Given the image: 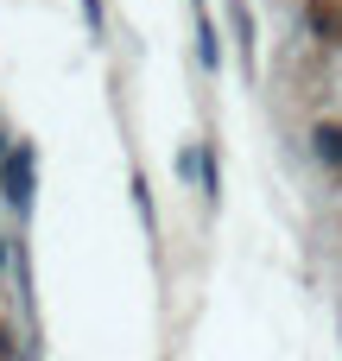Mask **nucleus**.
Returning a JSON list of instances; mask_svg holds the SVG:
<instances>
[{
  "label": "nucleus",
  "mask_w": 342,
  "mask_h": 361,
  "mask_svg": "<svg viewBox=\"0 0 342 361\" xmlns=\"http://www.w3.org/2000/svg\"><path fill=\"white\" fill-rule=\"evenodd\" d=\"M317 159L324 165H342V127H317Z\"/></svg>",
  "instance_id": "nucleus-2"
},
{
  "label": "nucleus",
  "mask_w": 342,
  "mask_h": 361,
  "mask_svg": "<svg viewBox=\"0 0 342 361\" xmlns=\"http://www.w3.org/2000/svg\"><path fill=\"white\" fill-rule=\"evenodd\" d=\"M0 184H6V203H13V209H25V203H32V152H6Z\"/></svg>",
  "instance_id": "nucleus-1"
}]
</instances>
